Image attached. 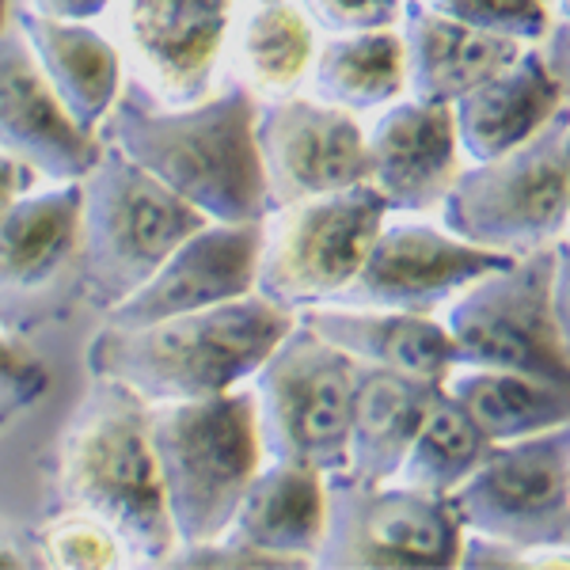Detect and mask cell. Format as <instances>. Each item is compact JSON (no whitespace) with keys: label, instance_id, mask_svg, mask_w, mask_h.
I'll return each instance as SVG.
<instances>
[{"label":"cell","instance_id":"6da1fadb","mask_svg":"<svg viewBox=\"0 0 570 570\" xmlns=\"http://www.w3.org/2000/svg\"><path fill=\"white\" fill-rule=\"evenodd\" d=\"M259 99L236 80H220L206 99L164 107L126 77L122 96L99 126L115 145L209 220H263L266 183L255 149Z\"/></svg>","mask_w":570,"mask_h":570},{"label":"cell","instance_id":"7a4b0ae2","mask_svg":"<svg viewBox=\"0 0 570 570\" xmlns=\"http://www.w3.org/2000/svg\"><path fill=\"white\" fill-rule=\"evenodd\" d=\"M293 324L297 312L259 293L141 327L104 320L85 351V365L88 376L126 384L145 403L206 400L252 381Z\"/></svg>","mask_w":570,"mask_h":570},{"label":"cell","instance_id":"3957f363","mask_svg":"<svg viewBox=\"0 0 570 570\" xmlns=\"http://www.w3.org/2000/svg\"><path fill=\"white\" fill-rule=\"evenodd\" d=\"M149 415L153 407L126 384L91 376L58 441V491L66 505L115 529L130 563L160 567L179 540L164 505Z\"/></svg>","mask_w":570,"mask_h":570},{"label":"cell","instance_id":"277c9868","mask_svg":"<svg viewBox=\"0 0 570 570\" xmlns=\"http://www.w3.org/2000/svg\"><path fill=\"white\" fill-rule=\"evenodd\" d=\"M206 220L122 149L99 141L80 179V301L107 316Z\"/></svg>","mask_w":570,"mask_h":570},{"label":"cell","instance_id":"5b68a950","mask_svg":"<svg viewBox=\"0 0 570 570\" xmlns=\"http://www.w3.org/2000/svg\"><path fill=\"white\" fill-rule=\"evenodd\" d=\"M149 407L153 453L176 540L202 544L220 537L266 461L252 389L240 384L206 400Z\"/></svg>","mask_w":570,"mask_h":570},{"label":"cell","instance_id":"8992f818","mask_svg":"<svg viewBox=\"0 0 570 570\" xmlns=\"http://www.w3.org/2000/svg\"><path fill=\"white\" fill-rule=\"evenodd\" d=\"M357 362L320 338L308 324H293L263 357L247 389L266 461L305 464L324 475L346 472Z\"/></svg>","mask_w":570,"mask_h":570},{"label":"cell","instance_id":"52a82bcc","mask_svg":"<svg viewBox=\"0 0 570 570\" xmlns=\"http://www.w3.org/2000/svg\"><path fill=\"white\" fill-rule=\"evenodd\" d=\"M567 118L570 107L559 110L544 130L518 149L494 156V160L464 164L434 217L461 240L510 255V259L563 240Z\"/></svg>","mask_w":570,"mask_h":570},{"label":"cell","instance_id":"ba28073f","mask_svg":"<svg viewBox=\"0 0 570 570\" xmlns=\"http://www.w3.org/2000/svg\"><path fill=\"white\" fill-rule=\"evenodd\" d=\"M384 217L389 202L370 183L271 209L263 217L255 293L289 312L331 305L351 285Z\"/></svg>","mask_w":570,"mask_h":570},{"label":"cell","instance_id":"9c48e42d","mask_svg":"<svg viewBox=\"0 0 570 570\" xmlns=\"http://www.w3.org/2000/svg\"><path fill=\"white\" fill-rule=\"evenodd\" d=\"M551 247L502 263L438 312L456 346V365L513 370L570 389V362L551 316Z\"/></svg>","mask_w":570,"mask_h":570},{"label":"cell","instance_id":"30bf717a","mask_svg":"<svg viewBox=\"0 0 570 570\" xmlns=\"http://www.w3.org/2000/svg\"><path fill=\"white\" fill-rule=\"evenodd\" d=\"M464 521L453 502L411 483H365L346 472L327 475V529L316 567L392 570L456 567Z\"/></svg>","mask_w":570,"mask_h":570},{"label":"cell","instance_id":"8fae6325","mask_svg":"<svg viewBox=\"0 0 570 570\" xmlns=\"http://www.w3.org/2000/svg\"><path fill=\"white\" fill-rule=\"evenodd\" d=\"M80 301V179L39 183L0 217V327L58 324Z\"/></svg>","mask_w":570,"mask_h":570},{"label":"cell","instance_id":"7c38bea8","mask_svg":"<svg viewBox=\"0 0 570 570\" xmlns=\"http://www.w3.org/2000/svg\"><path fill=\"white\" fill-rule=\"evenodd\" d=\"M570 422L544 434L499 441L449 494L468 532L505 544H570Z\"/></svg>","mask_w":570,"mask_h":570},{"label":"cell","instance_id":"4fadbf2b","mask_svg":"<svg viewBox=\"0 0 570 570\" xmlns=\"http://www.w3.org/2000/svg\"><path fill=\"white\" fill-rule=\"evenodd\" d=\"M233 12V0H115L107 20L126 77L164 107H187L225 80Z\"/></svg>","mask_w":570,"mask_h":570},{"label":"cell","instance_id":"5bb4252c","mask_svg":"<svg viewBox=\"0 0 570 570\" xmlns=\"http://www.w3.org/2000/svg\"><path fill=\"white\" fill-rule=\"evenodd\" d=\"M502 263H510V255L461 240L438 217L389 214L351 285L331 305L438 316L464 285L499 271Z\"/></svg>","mask_w":570,"mask_h":570},{"label":"cell","instance_id":"9a60e30c","mask_svg":"<svg viewBox=\"0 0 570 570\" xmlns=\"http://www.w3.org/2000/svg\"><path fill=\"white\" fill-rule=\"evenodd\" d=\"M255 149L266 183V214L346 190L370 176L365 118L320 104L308 91L263 99L255 110Z\"/></svg>","mask_w":570,"mask_h":570},{"label":"cell","instance_id":"2e32d148","mask_svg":"<svg viewBox=\"0 0 570 570\" xmlns=\"http://www.w3.org/2000/svg\"><path fill=\"white\" fill-rule=\"evenodd\" d=\"M365 183L389 202V214L434 217L464 168L453 107L400 96L365 122Z\"/></svg>","mask_w":570,"mask_h":570},{"label":"cell","instance_id":"e0dca14e","mask_svg":"<svg viewBox=\"0 0 570 570\" xmlns=\"http://www.w3.org/2000/svg\"><path fill=\"white\" fill-rule=\"evenodd\" d=\"M259 240L263 220H236V225L233 220H206L160 263V271L141 289H134L104 320L118 327H141L153 320L247 297L255 293Z\"/></svg>","mask_w":570,"mask_h":570},{"label":"cell","instance_id":"ac0fdd59","mask_svg":"<svg viewBox=\"0 0 570 570\" xmlns=\"http://www.w3.org/2000/svg\"><path fill=\"white\" fill-rule=\"evenodd\" d=\"M0 153L42 183L85 179L99 156V137L69 118L16 23L0 35Z\"/></svg>","mask_w":570,"mask_h":570},{"label":"cell","instance_id":"d6986e66","mask_svg":"<svg viewBox=\"0 0 570 570\" xmlns=\"http://www.w3.org/2000/svg\"><path fill=\"white\" fill-rule=\"evenodd\" d=\"M12 23L31 46L46 85L53 88L72 122L99 137V126L126 88V61L110 31L99 23L50 20L20 4L12 8Z\"/></svg>","mask_w":570,"mask_h":570},{"label":"cell","instance_id":"ffe728a7","mask_svg":"<svg viewBox=\"0 0 570 570\" xmlns=\"http://www.w3.org/2000/svg\"><path fill=\"white\" fill-rule=\"evenodd\" d=\"M449 107L464 160L480 164L537 137L567 107V99L540 46H525L518 61L487 77L483 85L468 88Z\"/></svg>","mask_w":570,"mask_h":570},{"label":"cell","instance_id":"44dd1931","mask_svg":"<svg viewBox=\"0 0 570 570\" xmlns=\"http://www.w3.org/2000/svg\"><path fill=\"white\" fill-rule=\"evenodd\" d=\"M400 39L407 96L426 104H453L468 88L483 85L487 77L518 61L525 50V42L449 20L422 0H403Z\"/></svg>","mask_w":570,"mask_h":570},{"label":"cell","instance_id":"7402d4cb","mask_svg":"<svg viewBox=\"0 0 570 570\" xmlns=\"http://www.w3.org/2000/svg\"><path fill=\"white\" fill-rule=\"evenodd\" d=\"M320 338L335 351L354 357L357 365L392 370L441 381L456 365V346L438 316L395 308H351V305H316L297 312Z\"/></svg>","mask_w":570,"mask_h":570},{"label":"cell","instance_id":"603a6c76","mask_svg":"<svg viewBox=\"0 0 570 570\" xmlns=\"http://www.w3.org/2000/svg\"><path fill=\"white\" fill-rule=\"evenodd\" d=\"M327 529V475L305 464L263 461L233 513V532L244 544L316 567Z\"/></svg>","mask_w":570,"mask_h":570},{"label":"cell","instance_id":"cb8c5ba5","mask_svg":"<svg viewBox=\"0 0 570 570\" xmlns=\"http://www.w3.org/2000/svg\"><path fill=\"white\" fill-rule=\"evenodd\" d=\"M438 389L441 381H422V376L357 365L351 441H346V475L365 483L395 480Z\"/></svg>","mask_w":570,"mask_h":570},{"label":"cell","instance_id":"d4e9b609","mask_svg":"<svg viewBox=\"0 0 570 570\" xmlns=\"http://www.w3.org/2000/svg\"><path fill=\"white\" fill-rule=\"evenodd\" d=\"M320 31L293 0L236 4L225 46L228 80L244 85L255 99H285L305 91Z\"/></svg>","mask_w":570,"mask_h":570},{"label":"cell","instance_id":"484cf974","mask_svg":"<svg viewBox=\"0 0 570 570\" xmlns=\"http://www.w3.org/2000/svg\"><path fill=\"white\" fill-rule=\"evenodd\" d=\"M305 91L357 118H370L407 96L400 23L354 35H320Z\"/></svg>","mask_w":570,"mask_h":570},{"label":"cell","instance_id":"4316f807","mask_svg":"<svg viewBox=\"0 0 570 570\" xmlns=\"http://www.w3.org/2000/svg\"><path fill=\"white\" fill-rule=\"evenodd\" d=\"M441 389L475 419L491 445L544 434L570 422V389L540 376L487 365H453L441 376Z\"/></svg>","mask_w":570,"mask_h":570},{"label":"cell","instance_id":"83f0119b","mask_svg":"<svg viewBox=\"0 0 570 570\" xmlns=\"http://www.w3.org/2000/svg\"><path fill=\"white\" fill-rule=\"evenodd\" d=\"M487 449H491V441L475 426V419L445 389H438L395 480L449 499L480 468Z\"/></svg>","mask_w":570,"mask_h":570},{"label":"cell","instance_id":"f1b7e54d","mask_svg":"<svg viewBox=\"0 0 570 570\" xmlns=\"http://www.w3.org/2000/svg\"><path fill=\"white\" fill-rule=\"evenodd\" d=\"M35 548H39V567L58 570H110L130 563V551L115 537V529L72 505L46 521Z\"/></svg>","mask_w":570,"mask_h":570},{"label":"cell","instance_id":"f546056e","mask_svg":"<svg viewBox=\"0 0 570 570\" xmlns=\"http://www.w3.org/2000/svg\"><path fill=\"white\" fill-rule=\"evenodd\" d=\"M422 4L449 16V20L505 35V39H518L525 46H540L556 23L548 0H422Z\"/></svg>","mask_w":570,"mask_h":570},{"label":"cell","instance_id":"4dcf8cb0","mask_svg":"<svg viewBox=\"0 0 570 570\" xmlns=\"http://www.w3.org/2000/svg\"><path fill=\"white\" fill-rule=\"evenodd\" d=\"M50 392V370L27 346V338L0 327V430L31 411Z\"/></svg>","mask_w":570,"mask_h":570},{"label":"cell","instance_id":"1f68e13d","mask_svg":"<svg viewBox=\"0 0 570 570\" xmlns=\"http://www.w3.org/2000/svg\"><path fill=\"white\" fill-rule=\"evenodd\" d=\"M320 35H354L395 27L403 16V0H293Z\"/></svg>","mask_w":570,"mask_h":570},{"label":"cell","instance_id":"d6a6232c","mask_svg":"<svg viewBox=\"0 0 570 570\" xmlns=\"http://www.w3.org/2000/svg\"><path fill=\"white\" fill-rule=\"evenodd\" d=\"M556 266H551V316H556V335L570 362V240H556L551 247Z\"/></svg>","mask_w":570,"mask_h":570},{"label":"cell","instance_id":"836d02e7","mask_svg":"<svg viewBox=\"0 0 570 570\" xmlns=\"http://www.w3.org/2000/svg\"><path fill=\"white\" fill-rule=\"evenodd\" d=\"M27 12L50 16V20H72V23H104L115 0H16Z\"/></svg>","mask_w":570,"mask_h":570},{"label":"cell","instance_id":"e575fe53","mask_svg":"<svg viewBox=\"0 0 570 570\" xmlns=\"http://www.w3.org/2000/svg\"><path fill=\"white\" fill-rule=\"evenodd\" d=\"M540 53H544L548 69L556 72L559 88H563V99L570 107V23L563 20L551 23V31L544 35V42H540Z\"/></svg>","mask_w":570,"mask_h":570},{"label":"cell","instance_id":"d590c367","mask_svg":"<svg viewBox=\"0 0 570 570\" xmlns=\"http://www.w3.org/2000/svg\"><path fill=\"white\" fill-rule=\"evenodd\" d=\"M39 183L42 179L35 176L27 164H20V160H12V156L0 153V217L8 214V206H12L16 198H23L27 190H35Z\"/></svg>","mask_w":570,"mask_h":570},{"label":"cell","instance_id":"8d00e7d4","mask_svg":"<svg viewBox=\"0 0 570 570\" xmlns=\"http://www.w3.org/2000/svg\"><path fill=\"white\" fill-rule=\"evenodd\" d=\"M35 559H27L23 556V548H20V540L12 537L4 525H0V570H16V567H31Z\"/></svg>","mask_w":570,"mask_h":570},{"label":"cell","instance_id":"74e56055","mask_svg":"<svg viewBox=\"0 0 570 570\" xmlns=\"http://www.w3.org/2000/svg\"><path fill=\"white\" fill-rule=\"evenodd\" d=\"M563 183H567V240H570V118L563 134Z\"/></svg>","mask_w":570,"mask_h":570},{"label":"cell","instance_id":"f35d334b","mask_svg":"<svg viewBox=\"0 0 570 570\" xmlns=\"http://www.w3.org/2000/svg\"><path fill=\"white\" fill-rule=\"evenodd\" d=\"M548 8H551V20L570 23V0H548Z\"/></svg>","mask_w":570,"mask_h":570},{"label":"cell","instance_id":"ab89813d","mask_svg":"<svg viewBox=\"0 0 570 570\" xmlns=\"http://www.w3.org/2000/svg\"><path fill=\"white\" fill-rule=\"evenodd\" d=\"M12 8H16V0H0V35L12 27Z\"/></svg>","mask_w":570,"mask_h":570},{"label":"cell","instance_id":"60d3db41","mask_svg":"<svg viewBox=\"0 0 570 570\" xmlns=\"http://www.w3.org/2000/svg\"><path fill=\"white\" fill-rule=\"evenodd\" d=\"M233 4H259V0H233Z\"/></svg>","mask_w":570,"mask_h":570},{"label":"cell","instance_id":"b9f144b4","mask_svg":"<svg viewBox=\"0 0 570 570\" xmlns=\"http://www.w3.org/2000/svg\"><path fill=\"white\" fill-rule=\"evenodd\" d=\"M567 487H570V468H567Z\"/></svg>","mask_w":570,"mask_h":570}]
</instances>
